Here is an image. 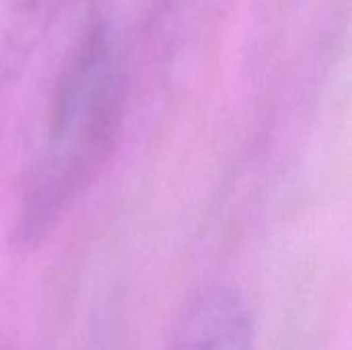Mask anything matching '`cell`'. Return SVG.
I'll use <instances>...</instances> for the list:
<instances>
[{
  "label": "cell",
  "instance_id": "obj_1",
  "mask_svg": "<svg viewBox=\"0 0 352 350\" xmlns=\"http://www.w3.org/2000/svg\"><path fill=\"white\" fill-rule=\"evenodd\" d=\"M126 103L118 33L97 21L64 62L54 87L47 136L19 200L14 239L39 245L85 196L116 151Z\"/></svg>",
  "mask_w": 352,
  "mask_h": 350
},
{
  "label": "cell",
  "instance_id": "obj_2",
  "mask_svg": "<svg viewBox=\"0 0 352 350\" xmlns=\"http://www.w3.org/2000/svg\"><path fill=\"white\" fill-rule=\"evenodd\" d=\"M165 350H256L250 303L235 287H204L182 311Z\"/></svg>",
  "mask_w": 352,
  "mask_h": 350
},
{
  "label": "cell",
  "instance_id": "obj_3",
  "mask_svg": "<svg viewBox=\"0 0 352 350\" xmlns=\"http://www.w3.org/2000/svg\"><path fill=\"white\" fill-rule=\"evenodd\" d=\"M58 0H0V78L21 70L37 47Z\"/></svg>",
  "mask_w": 352,
  "mask_h": 350
}]
</instances>
